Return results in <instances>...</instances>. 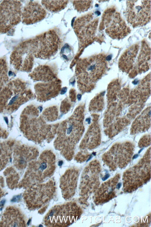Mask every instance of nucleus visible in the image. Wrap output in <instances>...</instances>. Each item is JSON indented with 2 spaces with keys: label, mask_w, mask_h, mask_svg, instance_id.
Listing matches in <instances>:
<instances>
[{
  "label": "nucleus",
  "mask_w": 151,
  "mask_h": 227,
  "mask_svg": "<svg viewBox=\"0 0 151 227\" xmlns=\"http://www.w3.org/2000/svg\"><path fill=\"white\" fill-rule=\"evenodd\" d=\"M83 108H76L72 115L62 122L57 128L54 142L56 148L67 159L72 158L76 145L84 131Z\"/></svg>",
  "instance_id": "nucleus-1"
},
{
  "label": "nucleus",
  "mask_w": 151,
  "mask_h": 227,
  "mask_svg": "<svg viewBox=\"0 0 151 227\" xmlns=\"http://www.w3.org/2000/svg\"><path fill=\"white\" fill-rule=\"evenodd\" d=\"M38 111L33 105L24 108L20 116L19 128L28 140L39 143L46 140H51L56 133L58 126L47 124L44 117L38 118Z\"/></svg>",
  "instance_id": "nucleus-2"
},
{
  "label": "nucleus",
  "mask_w": 151,
  "mask_h": 227,
  "mask_svg": "<svg viewBox=\"0 0 151 227\" xmlns=\"http://www.w3.org/2000/svg\"><path fill=\"white\" fill-rule=\"evenodd\" d=\"M33 95L23 80L17 78L10 81L0 92V113H13Z\"/></svg>",
  "instance_id": "nucleus-3"
},
{
  "label": "nucleus",
  "mask_w": 151,
  "mask_h": 227,
  "mask_svg": "<svg viewBox=\"0 0 151 227\" xmlns=\"http://www.w3.org/2000/svg\"><path fill=\"white\" fill-rule=\"evenodd\" d=\"M106 59L104 55L99 54L77 61L76 72L78 85L81 89H85V86L87 89V86L91 87L101 77L106 69Z\"/></svg>",
  "instance_id": "nucleus-4"
},
{
  "label": "nucleus",
  "mask_w": 151,
  "mask_h": 227,
  "mask_svg": "<svg viewBox=\"0 0 151 227\" xmlns=\"http://www.w3.org/2000/svg\"><path fill=\"white\" fill-rule=\"evenodd\" d=\"M150 48L143 41L134 44L126 49L119 59V65L122 70L128 72L147 71L150 67Z\"/></svg>",
  "instance_id": "nucleus-5"
},
{
  "label": "nucleus",
  "mask_w": 151,
  "mask_h": 227,
  "mask_svg": "<svg viewBox=\"0 0 151 227\" xmlns=\"http://www.w3.org/2000/svg\"><path fill=\"white\" fill-rule=\"evenodd\" d=\"M34 56L47 59L55 55L60 45V39L56 32L50 30L29 39Z\"/></svg>",
  "instance_id": "nucleus-6"
},
{
  "label": "nucleus",
  "mask_w": 151,
  "mask_h": 227,
  "mask_svg": "<svg viewBox=\"0 0 151 227\" xmlns=\"http://www.w3.org/2000/svg\"><path fill=\"white\" fill-rule=\"evenodd\" d=\"M99 29L104 30L113 39H122L130 33L131 30L119 13L113 8L107 9L104 12Z\"/></svg>",
  "instance_id": "nucleus-7"
},
{
  "label": "nucleus",
  "mask_w": 151,
  "mask_h": 227,
  "mask_svg": "<svg viewBox=\"0 0 151 227\" xmlns=\"http://www.w3.org/2000/svg\"><path fill=\"white\" fill-rule=\"evenodd\" d=\"M80 213L79 208L74 203L55 206L46 215L45 223L48 226H68L77 220Z\"/></svg>",
  "instance_id": "nucleus-8"
},
{
  "label": "nucleus",
  "mask_w": 151,
  "mask_h": 227,
  "mask_svg": "<svg viewBox=\"0 0 151 227\" xmlns=\"http://www.w3.org/2000/svg\"><path fill=\"white\" fill-rule=\"evenodd\" d=\"M99 20L94 17L93 13H89L75 20L73 28L79 41L80 49L85 47L95 40Z\"/></svg>",
  "instance_id": "nucleus-9"
},
{
  "label": "nucleus",
  "mask_w": 151,
  "mask_h": 227,
  "mask_svg": "<svg viewBox=\"0 0 151 227\" xmlns=\"http://www.w3.org/2000/svg\"><path fill=\"white\" fill-rule=\"evenodd\" d=\"M20 1H3L0 4V33L9 31L22 20Z\"/></svg>",
  "instance_id": "nucleus-10"
},
{
  "label": "nucleus",
  "mask_w": 151,
  "mask_h": 227,
  "mask_svg": "<svg viewBox=\"0 0 151 227\" xmlns=\"http://www.w3.org/2000/svg\"><path fill=\"white\" fill-rule=\"evenodd\" d=\"M126 19L134 27L142 26L150 21V0L127 1Z\"/></svg>",
  "instance_id": "nucleus-11"
},
{
  "label": "nucleus",
  "mask_w": 151,
  "mask_h": 227,
  "mask_svg": "<svg viewBox=\"0 0 151 227\" xmlns=\"http://www.w3.org/2000/svg\"><path fill=\"white\" fill-rule=\"evenodd\" d=\"M55 157L51 151L43 152L37 160L31 162L27 172V175L36 179V181L42 180L50 176L55 168Z\"/></svg>",
  "instance_id": "nucleus-12"
},
{
  "label": "nucleus",
  "mask_w": 151,
  "mask_h": 227,
  "mask_svg": "<svg viewBox=\"0 0 151 227\" xmlns=\"http://www.w3.org/2000/svg\"><path fill=\"white\" fill-rule=\"evenodd\" d=\"M29 40L23 41L15 48L10 56V63L18 71L29 72L33 66L34 55Z\"/></svg>",
  "instance_id": "nucleus-13"
},
{
  "label": "nucleus",
  "mask_w": 151,
  "mask_h": 227,
  "mask_svg": "<svg viewBox=\"0 0 151 227\" xmlns=\"http://www.w3.org/2000/svg\"><path fill=\"white\" fill-rule=\"evenodd\" d=\"M53 187L50 182L35 185L28 189L24 195L27 204L31 208H37L41 207L52 197Z\"/></svg>",
  "instance_id": "nucleus-14"
},
{
  "label": "nucleus",
  "mask_w": 151,
  "mask_h": 227,
  "mask_svg": "<svg viewBox=\"0 0 151 227\" xmlns=\"http://www.w3.org/2000/svg\"><path fill=\"white\" fill-rule=\"evenodd\" d=\"M13 155L14 165L18 169H21L37 158L38 152L34 147L17 144L14 147Z\"/></svg>",
  "instance_id": "nucleus-15"
},
{
  "label": "nucleus",
  "mask_w": 151,
  "mask_h": 227,
  "mask_svg": "<svg viewBox=\"0 0 151 227\" xmlns=\"http://www.w3.org/2000/svg\"><path fill=\"white\" fill-rule=\"evenodd\" d=\"M46 15L45 10L40 4L30 1L22 10V22L26 25L33 24L43 20Z\"/></svg>",
  "instance_id": "nucleus-16"
},
{
  "label": "nucleus",
  "mask_w": 151,
  "mask_h": 227,
  "mask_svg": "<svg viewBox=\"0 0 151 227\" xmlns=\"http://www.w3.org/2000/svg\"><path fill=\"white\" fill-rule=\"evenodd\" d=\"M60 81L54 80L46 84L39 83L35 86L37 98L40 101H44L55 96L61 89Z\"/></svg>",
  "instance_id": "nucleus-17"
},
{
  "label": "nucleus",
  "mask_w": 151,
  "mask_h": 227,
  "mask_svg": "<svg viewBox=\"0 0 151 227\" xmlns=\"http://www.w3.org/2000/svg\"><path fill=\"white\" fill-rule=\"evenodd\" d=\"M78 176L77 170L71 169L68 170L61 178L60 187L65 198L69 197L74 194Z\"/></svg>",
  "instance_id": "nucleus-18"
},
{
  "label": "nucleus",
  "mask_w": 151,
  "mask_h": 227,
  "mask_svg": "<svg viewBox=\"0 0 151 227\" xmlns=\"http://www.w3.org/2000/svg\"><path fill=\"white\" fill-rule=\"evenodd\" d=\"M24 219L19 212L13 207L7 208L0 223V226H25Z\"/></svg>",
  "instance_id": "nucleus-19"
},
{
  "label": "nucleus",
  "mask_w": 151,
  "mask_h": 227,
  "mask_svg": "<svg viewBox=\"0 0 151 227\" xmlns=\"http://www.w3.org/2000/svg\"><path fill=\"white\" fill-rule=\"evenodd\" d=\"M119 177H114L102 184L96 193V201L99 202L108 201L115 195L114 190Z\"/></svg>",
  "instance_id": "nucleus-20"
},
{
  "label": "nucleus",
  "mask_w": 151,
  "mask_h": 227,
  "mask_svg": "<svg viewBox=\"0 0 151 227\" xmlns=\"http://www.w3.org/2000/svg\"><path fill=\"white\" fill-rule=\"evenodd\" d=\"M16 142L13 140L0 142V171L10 161Z\"/></svg>",
  "instance_id": "nucleus-21"
},
{
  "label": "nucleus",
  "mask_w": 151,
  "mask_h": 227,
  "mask_svg": "<svg viewBox=\"0 0 151 227\" xmlns=\"http://www.w3.org/2000/svg\"><path fill=\"white\" fill-rule=\"evenodd\" d=\"M33 80L50 81L55 79V76L50 67L47 65H41L35 68L29 74Z\"/></svg>",
  "instance_id": "nucleus-22"
},
{
  "label": "nucleus",
  "mask_w": 151,
  "mask_h": 227,
  "mask_svg": "<svg viewBox=\"0 0 151 227\" xmlns=\"http://www.w3.org/2000/svg\"><path fill=\"white\" fill-rule=\"evenodd\" d=\"M68 1H42L43 6L47 10L52 12H59L67 6Z\"/></svg>",
  "instance_id": "nucleus-23"
},
{
  "label": "nucleus",
  "mask_w": 151,
  "mask_h": 227,
  "mask_svg": "<svg viewBox=\"0 0 151 227\" xmlns=\"http://www.w3.org/2000/svg\"><path fill=\"white\" fill-rule=\"evenodd\" d=\"M9 80L8 69L6 59L0 58V92L6 85Z\"/></svg>",
  "instance_id": "nucleus-24"
},
{
  "label": "nucleus",
  "mask_w": 151,
  "mask_h": 227,
  "mask_svg": "<svg viewBox=\"0 0 151 227\" xmlns=\"http://www.w3.org/2000/svg\"><path fill=\"white\" fill-rule=\"evenodd\" d=\"M92 1H73V4L74 9L78 12L87 11L91 6Z\"/></svg>",
  "instance_id": "nucleus-25"
},
{
  "label": "nucleus",
  "mask_w": 151,
  "mask_h": 227,
  "mask_svg": "<svg viewBox=\"0 0 151 227\" xmlns=\"http://www.w3.org/2000/svg\"><path fill=\"white\" fill-rule=\"evenodd\" d=\"M104 104V99L102 94L98 95L92 100L90 105L91 109H96L97 106L99 109H101Z\"/></svg>",
  "instance_id": "nucleus-26"
},
{
  "label": "nucleus",
  "mask_w": 151,
  "mask_h": 227,
  "mask_svg": "<svg viewBox=\"0 0 151 227\" xmlns=\"http://www.w3.org/2000/svg\"><path fill=\"white\" fill-rule=\"evenodd\" d=\"M8 132L0 126V139H5L8 136Z\"/></svg>",
  "instance_id": "nucleus-27"
},
{
  "label": "nucleus",
  "mask_w": 151,
  "mask_h": 227,
  "mask_svg": "<svg viewBox=\"0 0 151 227\" xmlns=\"http://www.w3.org/2000/svg\"><path fill=\"white\" fill-rule=\"evenodd\" d=\"M67 88L66 87H63L61 90L60 94H65L66 93L67 91Z\"/></svg>",
  "instance_id": "nucleus-28"
},
{
  "label": "nucleus",
  "mask_w": 151,
  "mask_h": 227,
  "mask_svg": "<svg viewBox=\"0 0 151 227\" xmlns=\"http://www.w3.org/2000/svg\"><path fill=\"white\" fill-rule=\"evenodd\" d=\"M109 174H106L102 178V180L103 181L106 180L109 177Z\"/></svg>",
  "instance_id": "nucleus-29"
},
{
  "label": "nucleus",
  "mask_w": 151,
  "mask_h": 227,
  "mask_svg": "<svg viewBox=\"0 0 151 227\" xmlns=\"http://www.w3.org/2000/svg\"><path fill=\"white\" fill-rule=\"evenodd\" d=\"M122 185L121 183H118L116 186V188L117 189H119L120 188Z\"/></svg>",
  "instance_id": "nucleus-30"
},
{
  "label": "nucleus",
  "mask_w": 151,
  "mask_h": 227,
  "mask_svg": "<svg viewBox=\"0 0 151 227\" xmlns=\"http://www.w3.org/2000/svg\"><path fill=\"white\" fill-rule=\"evenodd\" d=\"M81 95L80 94H78L77 95V98L79 100H81Z\"/></svg>",
  "instance_id": "nucleus-31"
},
{
  "label": "nucleus",
  "mask_w": 151,
  "mask_h": 227,
  "mask_svg": "<svg viewBox=\"0 0 151 227\" xmlns=\"http://www.w3.org/2000/svg\"><path fill=\"white\" fill-rule=\"evenodd\" d=\"M111 56H108L106 58V60H109L111 59Z\"/></svg>",
  "instance_id": "nucleus-32"
},
{
  "label": "nucleus",
  "mask_w": 151,
  "mask_h": 227,
  "mask_svg": "<svg viewBox=\"0 0 151 227\" xmlns=\"http://www.w3.org/2000/svg\"><path fill=\"white\" fill-rule=\"evenodd\" d=\"M138 157V155L137 154H135L133 156V158L135 159L137 158Z\"/></svg>",
  "instance_id": "nucleus-33"
},
{
  "label": "nucleus",
  "mask_w": 151,
  "mask_h": 227,
  "mask_svg": "<svg viewBox=\"0 0 151 227\" xmlns=\"http://www.w3.org/2000/svg\"><path fill=\"white\" fill-rule=\"evenodd\" d=\"M58 164L59 166H61L63 164V162L62 161H60L59 162Z\"/></svg>",
  "instance_id": "nucleus-34"
},
{
  "label": "nucleus",
  "mask_w": 151,
  "mask_h": 227,
  "mask_svg": "<svg viewBox=\"0 0 151 227\" xmlns=\"http://www.w3.org/2000/svg\"><path fill=\"white\" fill-rule=\"evenodd\" d=\"M4 201H2L1 203H0V205H3V204H4Z\"/></svg>",
  "instance_id": "nucleus-35"
}]
</instances>
